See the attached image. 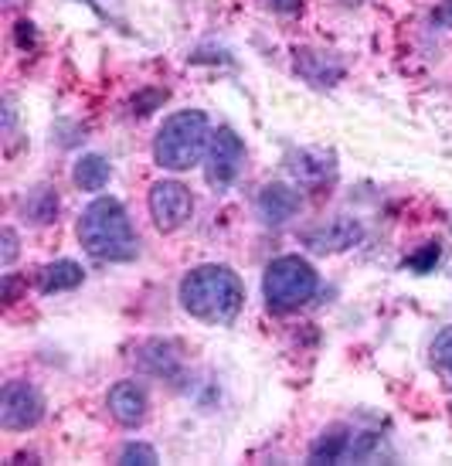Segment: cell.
I'll return each mask as SVG.
<instances>
[{
    "label": "cell",
    "mask_w": 452,
    "mask_h": 466,
    "mask_svg": "<svg viewBox=\"0 0 452 466\" xmlns=\"http://www.w3.org/2000/svg\"><path fill=\"white\" fill-rule=\"evenodd\" d=\"M177 299L194 320L218 327L232 324L238 317L242 303H246V289H242V279L228 266L207 262V266H197L184 276Z\"/></svg>",
    "instance_id": "6da1fadb"
},
{
    "label": "cell",
    "mask_w": 452,
    "mask_h": 466,
    "mask_svg": "<svg viewBox=\"0 0 452 466\" xmlns=\"http://www.w3.org/2000/svg\"><path fill=\"white\" fill-rule=\"evenodd\" d=\"M78 242L99 262H129L140 252L126 208L116 198H95L78 218Z\"/></svg>",
    "instance_id": "7a4b0ae2"
},
{
    "label": "cell",
    "mask_w": 452,
    "mask_h": 466,
    "mask_svg": "<svg viewBox=\"0 0 452 466\" xmlns=\"http://www.w3.org/2000/svg\"><path fill=\"white\" fill-rule=\"evenodd\" d=\"M211 143V123L201 109H181L170 113L154 137V160L164 170H191L201 164Z\"/></svg>",
    "instance_id": "3957f363"
},
{
    "label": "cell",
    "mask_w": 452,
    "mask_h": 466,
    "mask_svg": "<svg viewBox=\"0 0 452 466\" xmlns=\"http://www.w3.org/2000/svg\"><path fill=\"white\" fill-rule=\"evenodd\" d=\"M320 289V272L303 256H279L266 266L262 276V297L272 313H293L306 307Z\"/></svg>",
    "instance_id": "277c9868"
},
{
    "label": "cell",
    "mask_w": 452,
    "mask_h": 466,
    "mask_svg": "<svg viewBox=\"0 0 452 466\" xmlns=\"http://www.w3.org/2000/svg\"><path fill=\"white\" fill-rule=\"evenodd\" d=\"M242 164H246V143H242V137L232 127H218V130L211 133V143H207L205 181L215 191H225L238 177Z\"/></svg>",
    "instance_id": "5b68a950"
},
{
    "label": "cell",
    "mask_w": 452,
    "mask_h": 466,
    "mask_svg": "<svg viewBox=\"0 0 452 466\" xmlns=\"http://www.w3.org/2000/svg\"><path fill=\"white\" fill-rule=\"evenodd\" d=\"M146 208H150V218L160 232H177L184 228L194 215V198L191 187L181 181H156L146 195Z\"/></svg>",
    "instance_id": "8992f818"
},
{
    "label": "cell",
    "mask_w": 452,
    "mask_h": 466,
    "mask_svg": "<svg viewBox=\"0 0 452 466\" xmlns=\"http://www.w3.org/2000/svg\"><path fill=\"white\" fill-rule=\"evenodd\" d=\"M45 419V399L31 381H7L0 391V426L7 432L35 429Z\"/></svg>",
    "instance_id": "52a82bcc"
},
{
    "label": "cell",
    "mask_w": 452,
    "mask_h": 466,
    "mask_svg": "<svg viewBox=\"0 0 452 466\" xmlns=\"http://www.w3.org/2000/svg\"><path fill=\"white\" fill-rule=\"evenodd\" d=\"M303 238L313 252H344V248H354L364 238V225L357 218L340 215V218H330L320 228H310Z\"/></svg>",
    "instance_id": "ba28073f"
},
{
    "label": "cell",
    "mask_w": 452,
    "mask_h": 466,
    "mask_svg": "<svg viewBox=\"0 0 452 466\" xmlns=\"http://www.w3.org/2000/svg\"><path fill=\"white\" fill-rule=\"evenodd\" d=\"M105 405H109V415L116 419L119 426H126V429L143 426L146 409H150L146 391H143V385H136V381H116V385L109 389Z\"/></svg>",
    "instance_id": "9c48e42d"
},
{
    "label": "cell",
    "mask_w": 452,
    "mask_h": 466,
    "mask_svg": "<svg viewBox=\"0 0 452 466\" xmlns=\"http://www.w3.org/2000/svg\"><path fill=\"white\" fill-rule=\"evenodd\" d=\"M299 208H303V198L289 184H266L256 198V211L266 225H286L289 218H296Z\"/></svg>",
    "instance_id": "30bf717a"
},
{
    "label": "cell",
    "mask_w": 452,
    "mask_h": 466,
    "mask_svg": "<svg viewBox=\"0 0 452 466\" xmlns=\"http://www.w3.org/2000/svg\"><path fill=\"white\" fill-rule=\"evenodd\" d=\"M357 460V432L347 426L326 429L310 446V463H347Z\"/></svg>",
    "instance_id": "8fae6325"
},
{
    "label": "cell",
    "mask_w": 452,
    "mask_h": 466,
    "mask_svg": "<svg viewBox=\"0 0 452 466\" xmlns=\"http://www.w3.org/2000/svg\"><path fill=\"white\" fill-rule=\"evenodd\" d=\"M296 72L310 86H336L344 78V62L334 52H313V48H299L296 52Z\"/></svg>",
    "instance_id": "7c38bea8"
},
{
    "label": "cell",
    "mask_w": 452,
    "mask_h": 466,
    "mask_svg": "<svg viewBox=\"0 0 452 466\" xmlns=\"http://www.w3.org/2000/svg\"><path fill=\"white\" fill-rule=\"evenodd\" d=\"M140 364L156 378H181L184 371L181 350L170 340H146L140 348Z\"/></svg>",
    "instance_id": "4fadbf2b"
},
{
    "label": "cell",
    "mask_w": 452,
    "mask_h": 466,
    "mask_svg": "<svg viewBox=\"0 0 452 466\" xmlns=\"http://www.w3.org/2000/svg\"><path fill=\"white\" fill-rule=\"evenodd\" d=\"M82 279H85V269L72 259L48 262V266H41L38 269V289L45 293V297H52V293H68V289L82 286Z\"/></svg>",
    "instance_id": "5bb4252c"
},
{
    "label": "cell",
    "mask_w": 452,
    "mask_h": 466,
    "mask_svg": "<svg viewBox=\"0 0 452 466\" xmlns=\"http://www.w3.org/2000/svg\"><path fill=\"white\" fill-rule=\"evenodd\" d=\"M289 170L296 174V181L320 184V181H326V177H334L336 164H334V157L323 154V150H299V154L289 157Z\"/></svg>",
    "instance_id": "9a60e30c"
},
{
    "label": "cell",
    "mask_w": 452,
    "mask_h": 466,
    "mask_svg": "<svg viewBox=\"0 0 452 466\" xmlns=\"http://www.w3.org/2000/svg\"><path fill=\"white\" fill-rule=\"evenodd\" d=\"M113 177V164L103 154H82L72 167V181L78 191H103Z\"/></svg>",
    "instance_id": "2e32d148"
},
{
    "label": "cell",
    "mask_w": 452,
    "mask_h": 466,
    "mask_svg": "<svg viewBox=\"0 0 452 466\" xmlns=\"http://www.w3.org/2000/svg\"><path fill=\"white\" fill-rule=\"evenodd\" d=\"M21 211L31 225H52L58 218V191L41 184L35 191H27V198L21 201Z\"/></svg>",
    "instance_id": "e0dca14e"
},
{
    "label": "cell",
    "mask_w": 452,
    "mask_h": 466,
    "mask_svg": "<svg viewBox=\"0 0 452 466\" xmlns=\"http://www.w3.org/2000/svg\"><path fill=\"white\" fill-rule=\"evenodd\" d=\"M442 259V246L439 242H426V246L418 248V252H412L408 259H405V269L418 272V276H426V272H432L436 266H439Z\"/></svg>",
    "instance_id": "ac0fdd59"
},
{
    "label": "cell",
    "mask_w": 452,
    "mask_h": 466,
    "mask_svg": "<svg viewBox=\"0 0 452 466\" xmlns=\"http://www.w3.org/2000/svg\"><path fill=\"white\" fill-rule=\"evenodd\" d=\"M119 463H126V466H133V463H143V466H150V463H156V450L154 446H146V442H126L123 450H119Z\"/></svg>",
    "instance_id": "d6986e66"
},
{
    "label": "cell",
    "mask_w": 452,
    "mask_h": 466,
    "mask_svg": "<svg viewBox=\"0 0 452 466\" xmlns=\"http://www.w3.org/2000/svg\"><path fill=\"white\" fill-rule=\"evenodd\" d=\"M452 361V327H442L436 340H432V364L436 368H446Z\"/></svg>",
    "instance_id": "ffe728a7"
},
{
    "label": "cell",
    "mask_w": 452,
    "mask_h": 466,
    "mask_svg": "<svg viewBox=\"0 0 452 466\" xmlns=\"http://www.w3.org/2000/svg\"><path fill=\"white\" fill-rule=\"evenodd\" d=\"M167 99V89H150L133 99V116H150L156 106Z\"/></svg>",
    "instance_id": "44dd1931"
},
{
    "label": "cell",
    "mask_w": 452,
    "mask_h": 466,
    "mask_svg": "<svg viewBox=\"0 0 452 466\" xmlns=\"http://www.w3.org/2000/svg\"><path fill=\"white\" fill-rule=\"evenodd\" d=\"M82 4H89L95 14H103L105 21H116L123 25V0H82Z\"/></svg>",
    "instance_id": "7402d4cb"
},
{
    "label": "cell",
    "mask_w": 452,
    "mask_h": 466,
    "mask_svg": "<svg viewBox=\"0 0 452 466\" xmlns=\"http://www.w3.org/2000/svg\"><path fill=\"white\" fill-rule=\"evenodd\" d=\"M0 266H4V269H7V266H11L14 259H17V232H14V228H4V232H0Z\"/></svg>",
    "instance_id": "603a6c76"
},
{
    "label": "cell",
    "mask_w": 452,
    "mask_h": 466,
    "mask_svg": "<svg viewBox=\"0 0 452 466\" xmlns=\"http://www.w3.org/2000/svg\"><path fill=\"white\" fill-rule=\"evenodd\" d=\"M432 25L442 27V31H452V0H442L439 7L432 11Z\"/></svg>",
    "instance_id": "cb8c5ba5"
},
{
    "label": "cell",
    "mask_w": 452,
    "mask_h": 466,
    "mask_svg": "<svg viewBox=\"0 0 452 466\" xmlns=\"http://www.w3.org/2000/svg\"><path fill=\"white\" fill-rule=\"evenodd\" d=\"M35 41H38L35 25H31V21H17V45H21V48H35Z\"/></svg>",
    "instance_id": "d4e9b609"
},
{
    "label": "cell",
    "mask_w": 452,
    "mask_h": 466,
    "mask_svg": "<svg viewBox=\"0 0 452 466\" xmlns=\"http://www.w3.org/2000/svg\"><path fill=\"white\" fill-rule=\"evenodd\" d=\"M303 0H269V7L276 14H296Z\"/></svg>",
    "instance_id": "484cf974"
},
{
    "label": "cell",
    "mask_w": 452,
    "mask_h": 466,
    "mask_svg": "<svg viewBox=\"0 0 452 466\" xmlns=\"http://www.w3.org/2000/svg\"><path fill=\"white\" fill-rule=\"evenodd\" d=\"M446 375H449V381H452V361H449V364H446Z\"/></svg>",
    "instance_id": "4316f807"
},
{
    "label": "cell",
    "mask_w": 452,
    "mask_h": 466,
    "mask_svg": "<svg viewBox=\"0 0 452 466\" xmlns=\"http://www.w3.org/2000/svg\"><path fill=\"white\" fill-rule=\"evenodd\" d=\"M7 4H11V0H7Z\"/></svg>",
    "instance_id": "83f0119b"
}]
</instances>
